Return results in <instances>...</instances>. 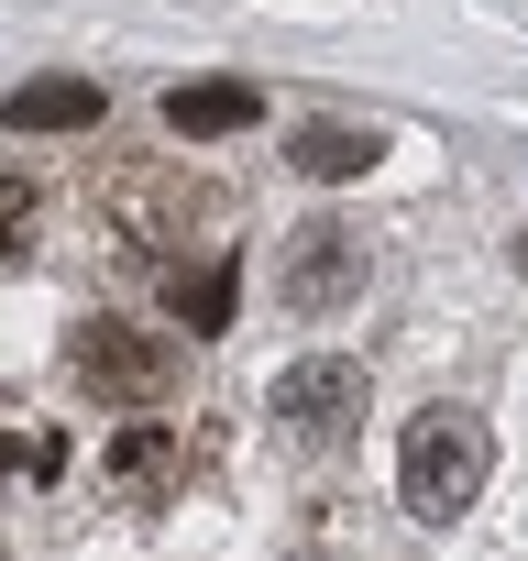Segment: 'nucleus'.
<instances>
[{"mask_svg":"<svg viewBox=\"0 0 528 561\" xmlns=\"http://www.w3.org/2000/svg\"><path fill=\"white\" fill-rule=\"evenodd\" d=\"M375 154H386V133H375V122H309V133H298V176H320V187L364 176Z\"/></svg>","mask_w":528,"mask_h":561,"instance_id":"obj_7","label":"nucleus"},{"mask_svg":"<svg viewBox=\"0 0 528 561\" xmlns=\"http://www.w3.org/2000/svg\"><path fill=\"white\" fill-rule=\"evenodd\" d=\"M242 122H264V89H253V78H198V89L165 100V133H187V144H220V133H242Z\"/></svg>","mask_w":528,"mask_h":561,"instance_id":"obj_5","label":"nucleus"},{"mask_svg":"<svg viewBox=\"0 0 528 561\" xmlns=\"http://www.w3.org/2000/svg\"><path fill=\"white\" fill-rule=\"evenodd\" d=\"M517 275H528V231H517Z\"/></svg>","mask_w":528,"mask_h":561,"instance_id":"obj_10","label":"nucleus"},{"mask_svg":"<svg viewBox=\"0 0 528 561\" xmlns=\"http://www.w3.org/2000/svg\"><path fill=\"white\" fill-rule=\"evenodd\" d=\"M276 287H287V309H342V298H364V242L342 231V220H309L298 242H287V264H276Z\"/></svg>","mask_w":528,"mask_h":561,"instance_id":"obj_3","label":"nucleus"},{"mask_svg":"<svg viewBox=\"0 0 528 561\" xmlns=\"http://www.w3.org/2000/svg\"><path fill=\"white\" fill-rule=\"evenodd\" d=\"M276 419L298 440H342L364 419V364H298V375H276Z\"/></svg>","mask_w":528,"mask_h":561,"instance_id":"obj_4","label":"nucleus"},{"mask_svg":"<svg viewBox=\"0 0 528 561\" xmlns=\"http://www.w3.org/2000/svg\"><path fill=\"white\" fill-rule=\"evenodd\" d=\"M67 375H78V386H100V397H165L176 353H165L154 331H122V320H89V331L67 342Z\"/></svg>","mask_w":528,"mask_h":561,"instance_id":"obj_2","label":"nucleus"},{"mask_svg":"<svg viewBox=\"0 0 528 561\" xmlns=\"http://www.w3.org/2000/svg\"><path fill=\"white\" fill-rule=\"evenodd\" d=\"M484 473H495V440H484V419H473V408H418V419H408L397 495H408L418 517H462V506L484 495Z\"/></svg>","mask_w":528,"mask_h":561,"instance_id":"obj_1","label":"nucleus"},{"mask_svg":"<svg viewBox=\"0 0 528 561\" xmlns=\"http://www.w3.org/2000/svg\"><path fill=\"white\" fill-rule=\"evenodd\" d=\"M100 122V78H23L12 89V133H89Z\"/></svg>","mask_w":528,"mask_h":561,"instance_id":"obj_6","label":"nucleus"},{"mask_svg":"<svg viewBox=\"0 0 528 561\" xmlns=\"http://www.w3.org/2000/svg\"><path fill=\"white\" fill-rule=\"evenodd\" d=\"M231 298H242V275H231V264H198V275H176V287H165L176 331H231Z\"/></svg>","mask_w":528,"mask_h":561,"instance_id":"obj_8","label":"nucleus"},{"mask_svg":"<svg viewBox=\"0 0 528 561\" xmlns=\"http://www.w3.org/2000/svg\"><path fill=\"white\" fill-rule=\"evenodd\" d=\"M12 231H23V176L0 165V253H12Z\"/></svg>","mask_w":528,"mask_h":561,"instance_id":"obj_9","label":"nucleus"}]
</instances>
